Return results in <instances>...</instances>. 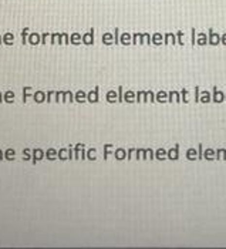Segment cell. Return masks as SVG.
<instances>
[{
	"label": "cell",
	"instance_id": "cell-1",
	"mask_svg": "<svg viewBox=\"0 0 226 249\" xmlns=\"http://www.w3.org/2000/svg\"><path fill=\"white\" fill-rule=\"evenodd\" d=\"M98 100H100V87L97 86L93 91H90L87 94V101H90V103H98Z\"/></svg>",
	"mask_w": 226,
	"mask_h": 249
},
{
	"label": "cell",
	"instance_id": "cell-2",
	"mask_svg": "<svg viewBox=\"0 0 226 249\" xmlns=\"http://www.w3.org/2000/svg\"><path fill=\"white\" fill-rule=\"evenodd\" d=\"M46 157V154L43 150H40V148H36V150H33V164H37L40 160H43Z\"/></svg>",
	"mask_w": 226,
	"mask_h": 249
},
{
	"label": "cell",
	"instance_id": "cell-3",
	"mask_svg": "<svg viewBox=\"0 0 226 249\" xmlns=\"http://www.w3.org/2000/svg\"><path fill=\"white\" fill-rule=\"evenodd\" d=\"M33 100L36 101V103H44L46 100H47V93H43V91H36V93H33Z\"/></svg>",
	"mask_w": 226,
	"mask_h": 249
},
{
	"label": "cell",
	"instance_id": "cell-4",
	"mask_svg": "<svg viewBox=\"0 0 226 249\" xmlns=\"http://www.w3.org/2000/svg\"><path fill=\"white\" fill-rule=\"evenodd\" d=\"M75 98L74 94L71 91H63V97H61V103H74Z\"/></svg>",
	"mask_w": 226,
	"mask_h": 249
},
{
	"label": "cell",
	"instance_id": "cell-5",
	"mask_svg": "<svg viewBox=\"0 0 226 249\" xmlns=\"http://www.w3.org/2000/svg\"><path fill=\"white\" fill-rule=\"evenodd\" d=\"M83 41L84 44H94V29H91L90 33L83 36Z\"/></svg>",
	"mask_w": 226,
	"mask_h": 249
},
{
	"label": "cell",
	"instance_id": "cell-6",
	"mask_svg": "<svg viewBox=\"0 0 226 249\" xmlns=\"http://www.w3.org/2000/svg\"><path fill=\"white\" fill-rule=\"evenodd\" d=\"M144 41H145V35H139V33H137V35H134V37H132V44H135V46H138V44H144Z\"/></svg>",
	"mask_w": 226,
	"mask_h": 249
},
{
	"label": "cell",
	"instance_id": "cell-7",
	"mask_svg": "<svg viewBox=\"0 0 226 249\" xmlns=\"http://www.w3.org/2000/svg\"><path fill=\"white\" fill-rule=\"evenodd\" d=\"M29 43L30 44H40L41 43V36H38L37 33H32L30 36H29Z\"/></svg>",
	"mask_w": 226,
	"mask_h": 249
},
{
	"label": "cell",
	"instance_id": "cell-8",
	"mask_svg": "<svg viewBox=\"0 0 226 249\" xmlns=\"http://www.w3.org/2000/svg\"><path fill=\"white\" fill-rule=\"evenodd\" d=\"M13 40H15V36H13L12 33H6V35L3 36V44L10 46V44H13Z\"/></svg>",
	"mask_w": 226,
	"mask_h": 249
},
{
	"label": "cell",
	"instance_id": "cell-9",
	"mask_svg": "<svg viewBox=\"0 0 226 249\" xmlns=\"http://www.w3.org/2000/svg\"><path fill=\"white\" fill-rule=\"evenodd\" d=\"M74 98H75V101H78V103H84L86 100H87V94L84 93V91H77L74 94Z\"/></svg>",
	"mask_w": 226,
	"mask_h": 249
},
{
	"label": "cell",
	"instance_id": "cell-10",
	"mask_svg": "<svg viewBox=\"0 0 226 249\" xmlns=\"http://www.w3.org/2000/svg\"><path fill=\"white\" fill-rule=\"evenodd\" d=\"M58 158H60V160H63V161H66V160H70V154H69V150H67V148H61V150L58 151Z\"/></svg>",
	"mask_w": 226,
	"mask_h": 249
},
{
	"label": "cell",
	"instance_id": "cell-11",
	"mask_svg": "<svg viewBox=\"0 0 226 249\" xmlns=\"http://www.w3.org/2000/svg\"><path fill=\"white\" fill-rule=\"evenodd\" d=\"M114 155H115V158H117V160H120V161L127 158V153H125V150H122V148L115 150V154H114Z\"/></svg>",
	"mask_w": 226,
	"mask_h": 249
},
{
	"label": "cell",
	"instance_id": "cell-12",
	"mask_svg": "<svg viewBox=\"0 0 226 249\" xmlns=\"http://www.w3.org/2000/svg\"><path fill=\"white\" fill-rule=\"evenodd\" d=\"M3 100H4L6 103H13V101H15V93H13V91H6V93L3 94Z\"/></svg>",
	"mask_w": 226,
	"mask_h": 249
},
{
	"label": "cell",
	"instance_id": "cell-13",
	"mask_svg": "<svg viewBox=\"0 0 226 249\" xmlns=\"http://www.w3.org/2000/svg\"><path fill=\"white\" fill-rule=\"evenodd\" d=\"M56 157H58V153H57L54 148L47 150V153H46V158H47V160H50V161H52V160H54Z\"/></svg>",
	"mask_w": 226,
	"mask_h": 249
},
{
	"label": "cell",
	"instance_id": "cell-14",
	"mask_svg": "<svg viewBox=\"0 0 226 249\" xmlns=\"http://www.w3.org/2000/svg\"><path fill=\"white\" fill-rule=\"evenodd\" d=\"M107 101H110V103L118 101V93H115V91H108V93H107Z\"/></svg>",
	"mask_w": 226,
	"mask_h": 249
},
{
	"label": "cell",
	"instance_id": "cell-15",
	"mask_svg": "<svg viewBox=\"0 0 226 249\" xmlns=\"http://www.w3.org/2000/svg\"><path fill=\"white\" fill-rule=\"evenodd\" d=\"M127 103H132V101H137V93H132V91H128L125 93V98H124Z\"/></svg>",
	"mask_w": 226,
	"mask_h": 249
},
{
	"label": "cell",
	"instance_id": "cell-16",
	"mask_svg": "<svg viewBox=\"0 0 226 249\" xmlns=\"http://www.w3.org/2000/svg\"><path fill=\"white\" fill-rule=\"evenodd\" d=\"M81 40H83V37H81L78 33H74V35L70 36V43H71V44H80Z\"/></svg>",
	"mask_w": 226,
	"mask_h": 249
},
{
	"label": "cell",
	"instance_id": "cell-17",
	"mask_svg": "<svg viewBox=\"0 0 226 249\" xmlns=\"http://www.w3.org/2000/svg\"><path fill=\"white\" fill-rule=\"evenodd\" d=\"M15 157H16V151L15 150H6V153H4V158L6 160H9V161H12V160H15Z\"/></svg>",
	"mask_w": 226,
	"mask_h": 249
},
{
	"label": "cell",
	"instance_id": "cell-18",
	"mask_svg": "<svg viewBox=\"0 0 226 249\" xmlns=\"http://www.w3.org/2000/svg\"><path fill=\"white\" fill-rule=\"evenodd\" d=\"M87 158H88L90 161H94L95 158H97V150H95V148L87 150Z\"/></svg>",
	"mask_w": 226,
	"mask_h": 249
},
{
	"label": "cell",
	"instance_id": "cell-19",
	"mask_svg": "<svg viewBox=\"0 0 226 249\" xmlns=\"http://www.w3.org/2000/svg\"><path fill=\"white\" fill-rule=\"evenodd\" d=\"M111 150H113V145L111 144H105L104 145V160H108V155L111 153Z\"/></svg>",
	"mask_w": 226,
	"mask_h": 249
},
{
	"label": "cell",
	"instance_id": "cell-20",
	"mask_svg": "<svg viewBox=\"0 0 226 249\" xmlns=\"http://www.w3.org/2000/svg\"><path fill=\"white\" fill-rule=\"evenodd\" d=\"M120 41L122 43V44H130L131 43V36L128 35V33H124L121 38H120Z\"/></svg>",
	"mask_w": 226,
	"mask_h": 249
},
{
	"label": "cell",
	"instance_id": "cell-21",
	"mask_svg": "<svg viewBox=\"0 0 226 249\" xmlns=\"http://www.w3.org/2000/svg\"><path fill=\"white\" fill-rule=\"evenodd\" d=\"M127 157H128V160H130V161H134V160H137V148H131V150H128V153H127Z\"/></svg>",
	"mask_w": 226,
	"mask_h": 249
},
{
	"label": "cell",
	"instance_id": "cell-22",
	"mask_svg": "<svg viewBox=\"0 0 226 249\" xmlns=\"http://www.w3.org/2000/svg\"><path fill=\"white\" fill-rule=\"evenodd\" d=\"M29 91H32V89L30 87H23V103L26 104L27 103V97L30 96V93Z\"/></svg>",
	"mask_w": 226,
	"mask_h": 249
},
{
	"label": "cell",
	"instance_id": "cell-23",
	"mask_svg": "<svg viewBox=\"0 0 226 249\" xmlns=\"http://www.w3.org/2000/svg\"><path fill=\"white\" fill-rule=\"evenodd\" d=\"M103 41H104V44H111L113 43V36L110 33H105L103 36Z\"/></svg>",
	"mask_w": 226,
	"mask_h": 249
},
{
	"label": "cell",
	"instance_id": "cell-24",
	"mask_svg": "<svg viewBox=\"0 0 226 249\" xmlns=\"http://www.w3.org/2000/svg\"><path fill=\"white\" fill-rule=\"evenodd\" d=\"M137 103H145V93L144 91L137 93Z\"/></svg>",
	"mask_w": 226,
	"mask_h": 249
},
{
	"label": "cell",
	"instance_id": "cell-25",
	"mask_svg": "<svg viewBox=\"0 0 226 249\" xmlns=\"http://www.w3.org/2000/svg\"><path fill=\"white\" fill-rule=\"evenodd\" d=\"M27 35H29V29H24L21 33V44H27Z\"/></svg>",
	"mask_w": 226,
	"mask_h": 249
},
{
	"label": "cell",
	"instance_id": "cell-26",
	"mask_svg": "<svg viewBox=\"0 0 226 249\" xmlns=\"http://www.w3.org/2000/svg\"><path fill=\"white\" fill-rule=\"evenodd\" d=\"M154 100H155L154 93H152V91H147V93H145V103H151V101H154Z\"/></svg>",
	"mask_w": 226,
	"mask_h": 249
},
{
	"label": "cell",
	"instance_id": "cell-27",
	"mask_svg": "<svg viewBox=\"0 0 226 249\" xmlns=\"http://www.w3.org/2000/svg\"><path fill=\"white\" fill-rule=\"evenodd\" d=\"M23 155H24V161H27V160H32V158H33V154L30 153V150H29V148L23 150Z\"/></svg>",
	"mask_w": 226,
	"mask_h": 249
},
{
	"label": "cell",
	"instance_id": "cell-28",
	"mask_svg": "<svg viewBox=\"0 0 226 249\" xmlns=\"http://www.w3.org/2000/svg\"><path fill=\"white\" fill-rule=\"evenodd\" d=\"M122 90H124L122 86H120V87H118V91H117V93H118V101H120V103L124 101V91H122Z\"/></svg>",
	"mask_w": 226,
	"mask_h": 249
},
{
	"label": "cell",
	"instance_id": "cell-29",
	"mask_svg": "<svg viewBox=\"0 0 226 249\" xmlns=\"http://www.w3.org/2000/svg\"><path fill=\"white\" fill-rule=\"evenodd\" d=\"M50 36H52V35H49V33H43V35H41V44H43V46L47 43V38L50 37Z\"/></svg>",
	"mask_w": 226,
	"mask_h": 249
},
{
	"label": "cell",
	"instance_id": "cell-30",
	"mask_svg": "<svg viewBox=\"0 0 226 249\" xmlns=\"http://www.w3.org/2000/svg\"><path fill=\"white\" fill-rule=\"evenodd\" d=\"M56 96V91H47V103H52V98Z\"/></svg>",
	"mask_w": 226,
	"mask_h": 249
},
{
	"label": "cell",
	"instance_id": "cell-31",
	"mask_svg": "<svg viewBox=\"0 0 226 249\" xmlns=\"http://www.w3.org/2000/svg\"><path fill=\"white\" fill-rule=\"evenodd\" d=\"M58 33H54V35H52V44H58Z\"/></svg>",
	"mask_w": 226,
	"mask_h": 249
},
{
	"label": "cell",
	"instance_id": "cell-32",
	"mask_svg": "<svg viewBox=\"0 0 226 249\" xmlns=\"http://www.w3.org/2000/svg\"><path fill=\"white\" fill-rule=\"evenodd\" d=\"M152 158H154L152 150H145V160H152Z\"/></svg>",
	"mask_w": 226,
	"mask_h": 249
},
{
	"label": "cell",
	"instance_id": "cell-33",
	"mask_svg": "<svg viewBox=\"0 0 226 249\" xmlns=\"http://www.w3.org/2000/svg\"><path fill=\"white\" fill-rule=\"evenodd\" d=\"M56 103H61V97H63V91H56Z\"/></svg>",
	"mask_w": 226,
	"mask_h": 249
},
{
	"label": "cell",
	"instance_id": "cell-34",
	"mask_svg": "<svg viewBox=\"0 0 226 249\" xmlns=\"http://www.w3.org/2000/svg\"><path fill=\"white\" fill-rule=\"evenodd\" d=\"M63 40H64V44H70V36L67 33H63Z\"/></svg>",
	"mask_w": 226,
	"mask_h": 249
},
{
	"label": "cell",
	"instance_id": "cell-35",
	"mask_svg": "<svg viewBox=\"0 0 226 249\" xmlns=\"http://www.w3.org/2000/svg\"><path fill=\"white\" fill-rule=\"evenodd\" d=\"M115 44H120V30L118 29H115Z\"/></svg>",
	"mask_w": 226,
	"mask_h": 249
},
{
	"label": "cell",
	"instance_id": "cell-36",
	"mask_svg": "<svg viewBox=\"0 0 226 249\" xmlns=\"http://www.w3.org/2000/svg\"><path fill=\"white\" fill-rule=\"evenodd\" d=\"M171 158H175V157H178V150H172L170 153Z\"/></svg>",
	"mask_w": 226,
	"mask_h": 249
},
{
	"label": "cell",
	"instance_id": "cell-37",
	"mask_svg": "<svg viewBox=\"0 0 226 249\" xmlns=\"http://www.w3.org/2000/svg\"><path fill=\"white\" fill-rule=\"evenodd\" d=\"M165 97H167V94H164V93H162V91H161V93H159V94H158V98H159V100H164V98H165Z\"/></svg>",
	"mask_w": 226,
	"mask_h": 249
},
{
	"label": "cell",
	"instance_id": "cell-38",
	"mask_svg": "<svg viewBox=\"0 0 226 249\" xmlns=\"http://www.w3.org/2000/svg\"><path fill=\"white\" fill-rule=\"evenodd\" d=\"M156 155H158L159 158H162V157H164V151H162V150H159V151L156 153Z\"/></svg>",
	"mask_w": 226,
	"mask_h": 249
},
{
	"label": "cell",
	"instance_id": "cell-39",
	"mask_svg": "<svg viewBox=\"0 0 226 249\" xmlns=\"http://www.w3.org/2000/svg\"><path fill=\"white\" fill-rule=\"evenodd\" d=\"M3 160H4V153L0 150V161H3Z\"/></svg>",
	"mask_w": 226,
	"mask_h": 249
},
{
	"label": "cell",
	"instance_id": "cell-40",
	"mask_svg": "<svg viewBox=\"0 0 226 249\" xmlns=\"http://www.w3.org/2000/svg\"><path fill=\"white\" fill-rule=\"evenodd\" d=\"M1 101H4V100H3V94L0 93V103H1Z\"/></svg>",
	"mask_w": 226,
	"mask_h": 249
}]
</instances>
